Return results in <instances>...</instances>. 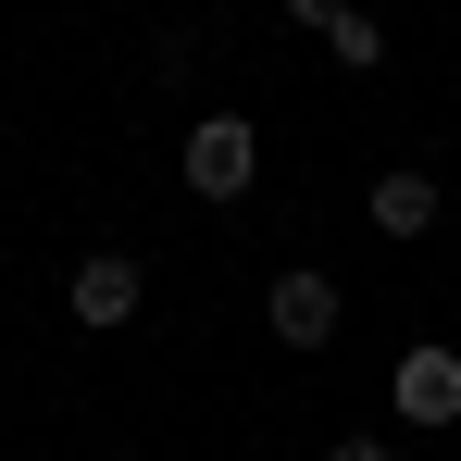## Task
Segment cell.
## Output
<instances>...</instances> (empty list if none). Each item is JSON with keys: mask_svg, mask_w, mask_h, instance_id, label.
I'll list each match as a JSON object with an SVG mask.
<instances>
[{"mask_svg": "<svg viewBox=\"0 0 461 461\" xmlns=\"http://www.w3.org/2000/svg\"><path fill=\"white\" fill-rule=\"evenodd\" d=\"M175 175H187V200H249L262 187V125L249 113H200L187 150H175Z\"/></svg>", "mask_w": 461, "mask_h": 461, "instance_id": "1", "label": "cell"}, {"mask_svg": "<svg viewBox=\"0 0 461 461\" xmlns=\"http://www.w3.org/2000/svg\"><path fill=\"white\" fill-rule=\"evenodd\" d=\"M386 411H399L411 437H449V424H461V349H449V337L399 349V375H386Z\"/></svg>", "mask_w": 461, "mask_h": 461, "instance_id": "2", "label": "cell"}, {"mask_svg": "<svg viewBox=\"0 0 461 461\" xmlns=\"http://www.w3.org/2000/svg\"><path fill=\"white\" fill-rule=\"evenodd\" d=\"M63 300H76L87 337H113V324H138V300H150V262L138 249H87L76 275H63Z\"/></svg>", "mask_w": 461, "mask_h": 461, "instance_id": "3", "label": "cell"}, {"mask_svg": "<svg viewBox=\"0 0 461 461\" xmlns=\"http://www.w3.org/2000/svg\"><path fill=\"white\" fill-rule=\"evenodd\" d=\"M262 324L287 337V349H337V275H275V300H262Z\"/></svg>", "mask_w": 461, "mask_h": 461, "instance_id": "4", "label": "cell"}, {"mask_svg": "<svg viewBox=\"0 0 461 461\" xmlns=\"http://www.w3.org/2000/svg\"><path fill=\"white\" fill-rule=\"evenodd\" d=\"M375 225H386V237H424V225H437V175H411V162L375 175Z\"/></svg>", "mask_w": 461, "mask_h": 461, "instance_id": "5", "label": "cell"}, {"mask_svg": "<svg viewBox=\"0 0 461 461\" xmlns=\"http://www.w3.org/2000/svg\"><path fill=\"white\" fill-rule=\"evenodd\" d=\"M324 50H337V63H349V76H375V63H386V25H375V13H349V25H337V38H324Z\"/></svg>", "mask_w": 461, "mask_h": 461, "instance_id": "6", "label": "cell"}, {"mask_svg": "<svg viewBox=\"0 0 461 461\" xmlns=\"http://www.w3.org/2000/svg\"><path fill=\"white\" fill-rule=\"evenodd\" d=\"M287 13H300L312 38H337V25H349V13H362V0H287Z\"/></svg>", "mask_w": 461, "mask_h": 461, "instance_id": "7", "label": "cell"}, {"mask_svg": "<svg viewBox=\"0 0 461 461\" xmlns=\"http://www.w3.org/2000/svg\"><path fill=\"white\" fill-rule=\"evenodd\" d=\"M324 461H399V437H337Z\"/></svg>", "mask_w": 461, "mask_h": 461, "instance_id": "8", "label": "cell"}]
</instances>
